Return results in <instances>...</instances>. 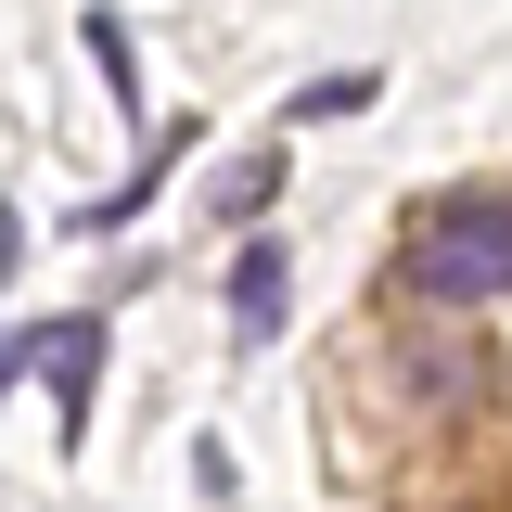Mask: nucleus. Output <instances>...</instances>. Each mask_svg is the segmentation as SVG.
Masks as SVG:
<instances>
[{
  "label": "nucleus",
  "mask_w": 512,
  "mask_h": 512,
  "mask_svg": "<svg viewBox=\"0 0 512 512\" xmlns=\"http://www.w3.org/2000/svg\"><path fill=\"white\" fill-rule=\"evenodd\" d=\"M397 282L423 308H500L512 295V205L500 192H436L397 244Z\"/></svg>",
  "instance_id": "nucleus-1"
},
{
  "label": "nucleus",
  "mask_w": 512,
  "mask_h": 512,
  "mask_svg": "<svg viewBox=\"0 0 512 512\" xmlns=\"http://www.w3.org/2000/svg\"><path fill=\"white\" fill-rule=\"evenodd\" d=\"M13 372H39V384H52L64 436H77V423H90V372H103V320H90V308L26 320V333H13Z\"/></svg>",
  "instance_id": "nucleus-2"
},
{
  "label": "nucleus",
  "mask_w": 512,
  "mask_h": 512,
  "mask_svg": "<svg viewBox=\"0 0 512 512\" xmlns=\"http://www.w3.org/2000/svg\"><path fill=\"white\" fill-rule=\"evenodd\" d=\"M282 308H295V269H282V244H269V231H256L244 256H231V333H282Z\"/></svg>",
  "instance_id": "nucleus-3"
},
{
  "label": "nucleus",
  "mask_w": 512,
  "mask_h": 512,
  "mask_svg": "<svg viewBox=\"0 0 512 512\" xmlns=\"http://www.w3.org/2000/svg\"><path fill=\"white\" fill-rule=\"evenodd\" d=\"M77 39H90V64H103V90H116V116L141 128V64H128V26H116V13H90Z\"/></svg>",
  "instance_id": "nucleus-4"
},
{
  "label": "nucleus",
  "mask_w": 512,
  "mask_h": 512,
  "mask_svg": "<svg viewBox=\"0 0 512 512\" xmlns=\"http://www.w3.org/2000/svg\"><path fill=\"white\" fill-rule=\"evenodd\" d=\"M269 192H282V154H269V141H256L244 167H231V180H218V218H231V231H244V218H269Z\"/></svg>",
  "instance_id": "nucleus-5"
},
{
  "label": "nucleus",
  "mask_w": 512,
  "mask_h": 512,
  "mask_svg": "<svg viewBox=\"0 0 512 512\" xmlns=\"http://www.w3.org/2000/svg\"><path fill=\"white\" fill-rule=\"evenodd\" d=\"M372 90H384L372 64H359V77H308V90H295V116H359V103H372Z\"/></svg>",
  "instance_id": "nucleus-6"
}]
</instances>
